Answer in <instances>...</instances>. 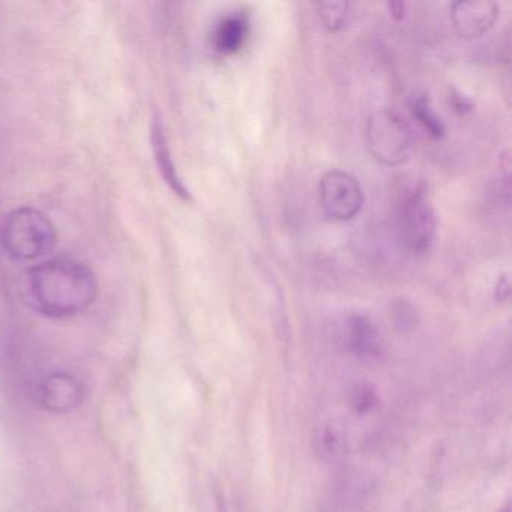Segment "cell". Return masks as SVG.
<instances>
[{
	"instance_id": "cell-5",
	"label": "cell",
	"mask_w": 512,
	"mask_h": 512,
	"mask_svg": "<svg viewBox=\"0 0 512 512\" xmlns=\"http://www.w3.org/2000/svg\"><path fill=\"white\" fill-rule=\"evenodd\" d=\"M320 202L329 217L350 221L364 206V191L355 176L343 170H329L320 179Z\"/></svg>"
},
{
	"instance_id": "cell-3",
	"label": "cell",
	"mask_w": 512,
	"mask_h": 512,
	"mask_svg": "<svg viewBox=\"0 0 512 512\" xmlns=\"http://www.w3.org/2000/svg\"><path fill=\"white\" fill-rule=\"evenodd\" d=\"M365 139L371 155L389 167L407 163L415 148L409 125L391 110H380L368 118Z\"/></svg>"
},
{
	"instance_id": "cell-9",
	"label": "cell",
	"mask_w": 512,
	"mask_h": 512,
	"mask_svg": "<svg viewBox=\"0 0 512 512\" xmlns=\"http://www.w3.org/2000/svg\"><path fill=\"white\" fill-rule=\"evenodd\" d=\"M248 22L242 14L224 17L215 28L212 40L218 53L233 55L239 52L247 41Z\"/></svg>"
},
{
	"instance_id": "cell-13",
	"label": "cell",
	"mask_w": 512,
	"mask_h": 512,
	"mask_svg": "<svg viewBox=\"0 0 512 512\" xmlns=\"http://www.w3.org/2000/svg\"><path fill=\"white\" fill-rule=\"evenodd\" d=\"M511 295V284H509L508 275H500L496 286V299L499 302L508 301Z\"/></svg>"
},
{
	"instance_id": "cell-16",
	"label": "cell",
	"mask_w": 512,
	"mask_h": 512,
	"mask_svg": "<svg viewBox=\"0 0 512 512\" xmlns=\"http://www.w3.org/2000/svg\"><path fill=\"white\" fill-rule=\"evenodd\" d=\"M505 512H509V511H508V509H506V511H505Z\"/></svg>"
},
{
	"instance_id": "cell-6",
	"label": "cell",
	"mask_w": 512,
	"mask_h": 512,
	"mask_svg": "<svg viewBox=\"0 0 512 512\" xmlns=\"http://www.w3.org/2000/svg\"><path fill=\"white\" fill-rule=\"evenodd\" d=\"M497 16H499V8L490 0L451 4L452 25L464 40H475L487 34L496 23Z\"/></svg>"
},
{
	"instance_id": "cell-1",
	"label": "cell",
	"mask_w": 512,
	"mask_h": 512,
	"mask_svg": "<svg viewBox=\"0 0 512 512\" xmlns=\"http://www.w3.org/2000/svg\"><path fill=\"white\" fill-rule=\"evenodd\" d=\"M28 286L37 310L53 319L85 313L100 292L91 266L70 256L55 257L32 268Z\"/></svg>"
},
{
	"instance_id": "cell-8",
	"label": "cell",
	"mask_w": 512,
	"mask_h": 512,
	"mask_svg": "<svg viewBox=\"0 0 512 512\" xmlns=\"http://www.w3.org/2000/svg\"><path fill=\"white\" fill-rule=\"evenodd\" d=\"M347 347L359 358H377L382 350L379 332L370 317L355 314L346 322Z\"/></svg>"
},
{
	"instance_id": "cell-10",
	"label": "cell",
	"mask_w": 512,
	"mask_h": 512,
	"mask_svg": "<svg viewBox=\"0 0 512 512\" xmlns=\"http://www.w3.org/2000/svg\"><path fill=\"white\" fill-rule=\"evenodd\" d=\"M413 118L418 121V124L430 134L433 139H442L445 136L446 128L442 119L437 116L431 107L430 100L427 97H419L413 101L412 104Z\"/></svg>"
},
{
	"instance_id": "cell-7",
	"label": "cell",
	"mask_w": 512,
	"mask_h": 512,
	"mask_svg": "<svg viewBox=\"0 0 512 512\" xmlns=\"http://www.w3.org/2000/svg\"><path fill=\"white\" fill-rule=\"evenodd\" d=\"M151 146L154 154L155 164L161 178L166 182L167 187L181 197L182 200H191L190 190L179 175L178 167L173 160L172 149H170L169 139H167L166 128L160 118H155L151 127Z\"/></svg>"
},
{
	"instance_id": "cell-14",
	"label": "cell",
	"mask_w": 512,
	"mask_h": 512,
	"mask_svg": "<svg viewBox=\"0 0 512 512\" xmlns=\"http://www.w3.org/2000/svg\"><path fill=\"white\" fill-rule=\"evenodd\" d=\"M386 7H388L392 19L401 20L406 16V4H403V2H389Z\"/></svg>"
},
{
	"instance_id": "cell-15",
	"label": "cell",
	"mask_w": 512,
	"mask_h": 512,
	"mask_svg": "<svg viewBox=\"0 0 512 512\" xmlns=\"http://www.w3.org/2000/svg\"><path fill=\"white\" fill-rule=\"evenodd\" d=\"M452 106L455 107L457 112H466V110L472 109V103H470L467 98H464L463 95L454 94L451 97Z\"/></svg>"
},
{
	"instance_id": "cell-4",
	"label": "cell",
	"mask_w": 512,
	"mask_h": 512,
	"mask_svg": "<svg viewBox=\"0 0 512 512\" xmlns=\"http://www.w3.org/2000/svg\"><path fill=\"white\" fill-rule=\"evenodd\" d=\"M398 236L401 244L416 256L430 251L437 233L436 212L424 188L407 194L398 211Z\"/></svg>"
},
{
	"instance_id": "cell-12",
	"label": "cell",
	"mask_w": 512,
	"mask_h": 512,
	"mask_svg": "<svg viewBox=\"0 0 512 512\" xmlns=\"http://www.w3.org/2000/svg\"><path fill=\"white\" fill-rule=\"evenodd\" d=\"M374 403H376V398H374L373 392L368 391V389H359L355 392V406L359 412L370 410Z\"/></svg>"
},
{
	"instance_id": "cell-11",
	"label": "cell",
	"mask_w": 512,
	"mask_h": 512,
	"mask_svg": "<svg viewBox=\"0 0 512 512\" xmlns=\"http://www.w3.org/2000/svg\"><path fill=\"white\" fill-rule=\"evenodd\" d=\"M320 19L326 31L338 32L343 29L346 23L347 13H349V4L343 0H332V2H320L317 4Z\"/></svg>"
},
{
	"instance_id": "cell-2",
	"label": "cell",
	"mask_w": 512,
	"mask_h": 512,
	"mask_svg": "<svg viewBox=\"0 0 512 512\" xmlns=\"http://www.w3.org/2000/svg\"><path fill=\"white\" fill-rule=\"evenodd\" d=\"M5 250L19 262H34L52 253L58 242L53 221L40 209L22 206L5 218L2 226Z\"/></svg>"
}]
</instances>
